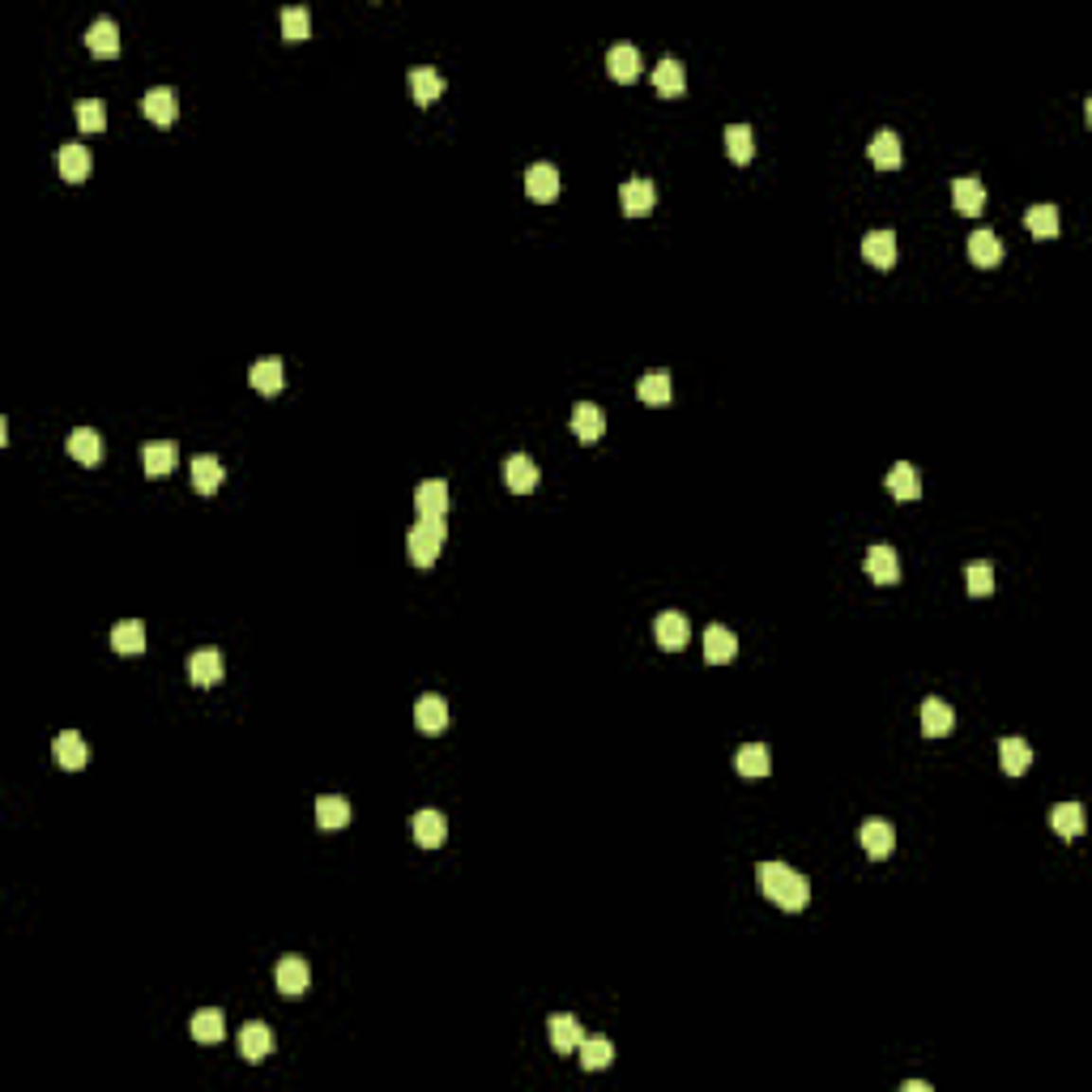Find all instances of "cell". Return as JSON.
<instances>
[{"mask_svg": "<svg viewBox=\"0 0 1092 1092\" xmlns=\"http://www.w3.org/2000/svg\"><path fill=\"white\" fill-rule=\"evenodd\" d=\"M756 879H760V892L773 904H781L785 913H798L811 904V884L794 867H785V862H764L756 870Z\"/></svg>", "mask_w": 1092, "mask_h": 1092, "instance_id": "6da1fadb", "label": "cell"}, {"mask_svg": "<svg viewBox=\"0 0 1092 1092\" xmlns=\"http://www.w3.org/2000/svg\"><path fill=\"white\" fill-rule=\"evenodd\" d=\"M444 538H448L444 516H419V521L410 525V533H405V555H410V564L431 568V564L439 560V551H444Z\"/></svg>", "mask_w": 1092, "mask_h": 1092, "instance_id": "7a4b0ae2", "label": "cell"}, {"mask_svg": "<svg viewBox=\"0 0 1092 1092\" xmlns=\"http://www.w3.org/2000/svg\"><path fill=\"white\" fill-rule=\"evenodd\" d=\"M274 981H277V990H282L286 998L308 994V986H312L308 960H299V956H282V960H277V969H274Z\"/></svg>", "mask_w": 1092, "mask_h": 1092, "instance_id": "3957f363", "label": "cell"}, {"mask_svg": "<svg viewBox=\"0 0 1092 1092\" xmlns=\"http://www.w3.org/2000/svg\"><path fill=\"white\" fill-rule=\"evenodd\" d=\"M867 577L875 581V585H896V581H901V555H896V546H887V542H875V546H870Z\"/></svg>", "mask_w": 1092, "mask_h": 1092, "instance_id": "277c9868", "label": "cell"}, {"mask_svg": "<svg viewBox=\"0 0 1092 1092\" xmlns=\"http://www.w3.org/2000/svg\"><path fill=\"white\" fill-rule=\"evenodd\" d=\"M858 841H862V850H867V858L884 862V858H892V850H896V828L887 824V819H867Z\"/></svg>", "mask_w": 1092, "mask_h": 1092, "instance_id": "5b68a950", "label": "cell"}, {"mask_svg": "<svg viewBox=\"0 0 1092 1092\" xmlns=\"http://www.w3.org/2000/svg\"><path fill=\"white\" fill-rule=\"evenodd\" d=\"M653 636H657V645H662V649H688V640H691L688 615H683V611H662L653 619Z\"/></svg>", "mask_w": 1092, "mask_h": 1092, "instance_id": "8992f818", "label": "cell"}, {"mask_svg": "<svg viewBox=\"0 0 1092 1092\" xmlns=\"http://www.w3.org/2000/svg\"><path fill=\"white\" fill-rule=\"evenodd\" d=\"M918 722H922V734H930V739H943V734H952V730H956V713H952V705H947V700H939V696L922 700Z\"/></svg>", "mask_w": 1092, "mask_h": 1092, "instance_id": "52a82bcc", "label": "cell"}, {"mask_svg": "<svg viewBox=\"0 0 1092 1092\" xmlns=\"http://www.w3.org/2000/svg\"><path fill=\"white\" fill-rule=\"evenodd\" d=\"M619 206H623V214L628 218H645V214H653V206H657V188L649 180H628L619 188Z\"/></svg>", "mask_w": 1092, "mask_h": 1092, "instance_id": "ba28073f", "label": "cell"}, {"mask_svg": "<svg viewBox=\"0 0 1092 1092\" xmlns=\"http://www.w3.org/2000/svg\"><path fill=\"white\" fill-rule=\"evenodd\" d=\"M223 653L218 649H197V653L188 657V679L197 683V688H214V683H223Z\"/></svg>", "mask_w": 1092, "mask_h": 1092, "instance_id": "9c48e42d", "label": "cell"}, {"mask_svg": "<svg viewBox=\"0 0 1092 1092\" xmlns=\"http://www.w3.org/2000/svg\"><path fill=\"white\" fill-rule=\"evenodd\" d=\"M525 192H529L533 201H555V197H560V167H555V163H533L529 171H525Z\"/></svg>", "mask_w": 1092, "mask_h": 1092, "instance_id": "30bf717a", "label": "cell"}, {"mask_svg": "<svg viewBox=\"0 0 1092 1092\" xmlns=\"http://www.w3.org/2000/svg\"><path fill=\"white\" fill-rule=\"evenodd\" d=\"M141 112H146L154 124H175V116H180V95H175L171 86H154V90H146V98H141Z\"/></svg>", "mask_w": 1092, "mask_h": 1092, "instance_id": "8fae6325", "label": "cell"}, {"mask_svg": "<svg viewBox=\"0 0 1092 1092\" xmlns=\"http://www.w3.org/2000/svg\"><path fill=\"white\" fill-rule=\"evenodd\" d=\"M606 431V419L602 410H598L594 402H577L572 405V436L581 439V444H594V439H602Z\"/></svg>", "mask_w": 1092, "mask_h": 1092, "instance_id": "7c38bea8", "label": "cell"}, {"mask_svg": "<svg viewBox=\"0 0 1092 1092\" xmlns=\"http://www.w3.org/2000/svg\"><path fill=\"white\" fill-rule=\"evenodd\" d=\"M410 832H414V841L422 845V850H436V845H444V836H448V819L439 815V811H419V815L410 819Z\"/></svg>", "mask_w": 1092, "mask_h": 1092, "instance_id": "4fadbf2b", "label": "cell"}, {"mask_svg": "<svg viewBox=\"0 0 1092 1092\" xmlns=\"http://www.w3.org/2000/svg\"><path fill=\"white\" fill-rule=\"evenodd\" d=\"M175 461H180V448H175L171 439H150V444L141 448V465H146L150 478H163V474H171Z\"/></svg>", "mask_w": 1092, "mask_h": 1092, "instance_id": "5bb4252c", "label": "cell"}, {"mask_svg": "<svg viewBox=\"0 0 1092 1092\" xmlns=\"http://www.w3.org/2000/svg\"><path fill=\"white\" fill-rule=\"evenodd\" d=\"M414 508L419 516H444L448 512V482L444 478H427L414 487Z\"/></svg>", "mask_w": 1092, "mask_h": 1092, "instance_id": "9a60e30c", "label": "cell"}, {"mask_svg": "<svg viewBox=\"0 0 1092 1092\" xmlns=\"http://www.w3.org/2000/svg\"><path fill=\"white\" fill-rule=\"evenodd\" d=\"M86 47H90L95 56H103V61L120 56V27H116L112 18L90 22V30H86Z\"/></svg>", "mask_w": 1092, "mask_h": 1092, "instance_id": "2e32d148", "label": "cell"}, {"mask_svg": "<svg viewBox=\"0 0 1092 1092\" xmlns=\"http://www.w3.org/2000/svg\"><path fill=\"white\" fill-rule=\"evenodd\" d=\"M269 1049H274V1032H269V1024H260V1020L243 1024V1029H240V1054H243V1063H260Z\"/></svg>", "mask_w": 1092, "mask_h": 1092, "instance_id": "e0dca14e", "label": "cell"}, {"mask_svg": "<svg viewBox=\"0 0 1092 1092\" xmlns=\"http://www.w3.org/2000/svg\"><path fill=\"white\" fill-rule=\"evenodd\" d=\"M546 1032H551V1046L560 1049V1054H572V1049L585 1041V1032H581V1020H577V1015H568V1011L551 1015V1020H546Z\"/></svg>", "mask_w": 1092, "mask_h": 1092, "instance_id": "ac0fdd59", "label": "cell"}, {"mask_svg": "<svg viewBox=\"0 0 1092 1092\" xmlns=\"http://www.w3.org/2000/svg\"><path fill=\"white\" fill-rule=\"evenodd\" d=\"M56 167H61V175L69 184H81L90 175V167H95V158H90L86 146H78V141H69V146H61V154H56Z\"/></svg>", "mask_w": 1092, "mask_h": 1092, "instance_id": "d6986e66", "label": "cell"}, {"mask_svg": "<svg viewBox=\"0 0 1092 1092\" xmlns=\"http://www.w3.org/2000/svg\"><path fill=\"white\" fill-rule=\"evenodd\" d=\"M248 380H252V388H257V393H265V397L282 393V388H286V367H282V359H257V363H252V371H248Z\"/></svg>", "mask_w": 1092, "mask_h": 1092, "instance_id": "ffe728a7", "label": "cell"}, {"mask_svg": "<svg viewBox=\"0 0 1092 1092\" xmlns=\"http://www.w3.org/2000/svg\"><path fill=\"white\" fill-rule=\"evenodd\" d=\"M69 456L81 465H98L103 461V436L95 427H78L69 431Z\"/></svg>", "mask_w": 1092, "mask_h": 1092, "instance_id": "44dd1931", "label": "cell"}, {"mask_svg": "<svg viewBox=\"0 0 1092 1092\" xmlns=\"http://www.w3.org/2000/svg\"><path fill=\"white\" fill-rule=\"evenodd\" d=\"M504 482H508V491H533L538 487V465H533V456H525V453H512L504 461Z\"/></svg>", "mask_w": 1092, "mask_h": 1092, "instance_id": "7402d4cb", "label": "cell"}, {"mask_svg": "<svg viewBox=\"0 0 1092 1092\" xmlns=\"http://www.w3.org/2000/svg\"><path fill=\"white\" fill-rule=\"evenodd\" d=\"M606 73H611L615 81H636L640 78V52L632 44H615L611 52H606Z\"/></svg>", "mask_w": 1092, "mask_h": 1092, "instance_id": "603a6c76", "label": "cell"}, {"mask_svg": "<svg viewBox=\"0 0 1092 1092\" xmlns=\"http://www.w3.org/2000/svg\"><path fill=\"white\" fill-rule=\"evenodd\" d=\"M901 137H896L892 129H879L875 137H870V163L879 167V171H896L901 167Z\"/></svg>", "mask_w": 1092, "mask_h": 1092, "instance_id": "cb8c5ba5", "label": "cell"}, {"mask_svg": "<svg viewBox=\"0 0 1092 1092\" xmlns=\"http://www.w3.org/2000/svg\"><path fill=\"white\" fill-rule=\"evenodd\" d=\"M414 725H419L422 734H439L448 725V705L444 696H419V705H414Z\"/></svg>", "mask_w": 1092, "mask_h": 1092, "instance_id": "d4e9b609", "label": "cell"}, {"mask_svg": "<svg viewBox=\"0 0 1092 1092\" xmlns=\"http://www.w3.org/2000/svg\"><path fill=\"white\" fill-rule=\"evenodd\" d=\"M112 649H116V653H124V657L146 653V623H141V619L116 623V628H112Z\"/></svg>", "mask_w": 1092, "mask_h": 1092, "instance_id": "484cf974", "label": "cell"}, {"mask_svg": "<svg viewBox=\"0 0 1092 1092\" xmlns=\"http://www.w3.org/2000/svg\"><path fill=\"white\" fill-rule=\"evenodd\" d=\"M862 257H867L875 269H892L896 265V235L892 231H870L867 240H862Z\"/></svg>", "mask_w": 1092, "mask_h": 1092, "instance_id": "4316f807", "label": "cell"}, {"mask_svg": "<svg viewBox=\"0 0 1092 1092\" xmlns=\"http://www.w3.org/2000/svg\"><path fill=\"white\" fill-rule=\"evenodd\" d=\"M410 95L419 107L436 103V98L444 95V78H439L436 69H427V64H419V69H410Z\"/></svg>", "mask_w": 1092, "mask_h": 1092, "instance_id": "83f0119b", "label": "cell"}, {"mask_svg": "<svg viewBox=\"0 0 1092 1092\" xmlns=\"http://www.w3.org/2000/svg\"><path fill=\"white\" fill-rule=\"evenodd\" d=\"M192 487L201 491V495H214L218 487H223V461L209 453H197L192 456Z\"/></svg>", "mask_w": 1092, "mask_h": 1092, "instance_id": "f1b7e54d", "label": "cell"}, {"mask_svg": "<svg viewBox=\"0 0 1092 1092\" xmlns=\"http://www.w3.org/2000/svg\"><path fill=\"white\" fill-rule=\"evenodd\" d=\"M734 764H739L743 777H768V773H773V756H768L764 743H743L739 756H734Z\"/></svg>", "mask_w": 1092, "mask_h": 1092, "instance_id": "f546056e", "label": "cell"}, {"mask_svg": "<svg viewBox=\"0 0 1092 1092\" xmlns=\"http://www.w3.org/2000/svg\"><path fill=\"white\" fill-rule=\"evenodd\" d=\"M969 257H973V265H981V269L998 265V260H1003V240H998L994 231H973L969 235Z\"/></svg>", "mask_w": 1092, "mask_h": 1092, "instance_id": "4dcf8cb0", "label": "cell"}, {"mask_svg": "<svg viewBox=\"0 0 1092 1092\" xmlns=\"http://www.w3.org/2000/svg\"><path fill=\"white\" fill-rule=\"evenodd\" d=\"M734 653H739V636H734L730 628H717L713 623V628L705 632V657L713 666H722V662H730Z\"/></svg>", "mask_w": 1092, "mask_h": 1092, "instance_id": "1f68e13d", "label": "cell"}, {"mask_svg": "<svg viewBox=\"0 0 1092 1092\" xmlns=\"http://www.w3.org/2000/svg\"><path fill=\"white\" fill-rule=\"evenodd\" d=\"M998 760H1003V773L1007 777H1024L1032 764V747L1024 739H1003L998 743Z\"/></svg>", "mask_w": 1092, "mask_h": 1092, "instance_id": "d6a6232c", "label": "cell"}, {"mask_svg": "<svg viewBox=\"0 0 1092 1092\" xmlns=\"http://www.w3.org/2000/svg\"><path fill=\"white\" fill-rule=\"evenodd\" d=\"M887 491H892L896 499H918L922 495V478H918V470H913L909 461H896L892 470H887Z\"/></svg>", "mask_w": 1092, "mask_h": 1092, "instance_id": "836d02e7", "label": "cell"}, {"mask_svg": "<svg viewBox=\"0 0 1092 1092\" xmlns=\"http://www.w3.org/2000/svg\"><path fill=\"white\" fill-rule=\"evenodd\" d=\"M671 371H662V367H653V371H645L640 376V385H636V397L640 402H649V405H666L671 402Z\"/></svg>", "mask_w": 1092, "mask_h": 1092, "instance_id": "e575fe53", "label": "cell"}, {"mask_svg": "<svg viewBox=\"0 0 1092 1092\" xmlns=\"http://www.w3.org/2000/svg\"><path fill=\"white\" fill-rule=\"evenodd\" d=\"M52 751H56V764H61V768H81V764H86V739H81L78 730L56 734Z\"/></svg>", "mask_w": 1092, "mask_h": 1092, "instance_id": "d590c367", "label": "cell"}, {"mask_svg": "<svg viewBox=\"0 0 1092 1092\" xmlns=\"http://www.w3.org/2000/svg\"><path fill=\"white\" fill-rule=\"evenodd\" d=\"M653 86H657V95H683V90H688V69H683L674 56H666V61L653 69Z\"/></svg>", "mask_w": 1092, "mask_h": 1092, "instance_id": "8d00e7d4", "label": "cell"}, {"mask_svg": "<svg viewBox=\"0 0 1092 1092\" xmlns=\"http://www.w3.org/2000/svg\"><path fill=\"white\" fill-rule=\"evenodd\" d=\"M952 201H956L960 214H981V206H986V188H981V180L964 175V180L952 184Z\"/></svg>", "mask_w": 1092, "mask_h": 1092, "instance_id": "74e56055", "label": "cell"}, {"mask_svg": "<svg viewBox=\"0 0 1092 1092\" xmlns=\"http://www.w3.org/2000/svg\"><path fill=\"white\" fill-rule=\"evenodd\" d=\"M1049 828H1054L1058 836H1080L1083 832V807L1080 802H1058V807H1049Z\"/></svg>", "mask_w": 1092, "mask_h": 1092, "instance_id": "f35d334b", "label": "cell"}, {"mask_svg": "<svg viewBox=\"0 0 1092 1092\" xmlns=\"http://www.w3.org/2000/svg\"><path fill=\"white\" fill-rule=\"evenodd\" d=\"M223 1032H226V1020H223V1011H218V1007H206V1011L192 1015V1037H197L201 1046H214V1041H223Z\"/></svg>", "mask_w": 1092, "mask_h": 1092, "instance_id": "ab89813d", "label": "cell"}, {"mask_svg": "<svg viewBox=\"0 0 1092 1092\" xmlns=\"http://www.w3.org/2000/svg\"><path fill=\"white\" fill-rule=\"evenodd\" d=\"M316 824L320 828H346L350 824V802H346L342 794H325V798L316 802Z\"/></svg>", "mask_w": 1092, "mask_h": 1092, "instance_id": "60d3db41", "label": "cell"}, {"mask_svg": "<svg viewBox=\"0 0 1092 1092\" xmlns=\"http://www.w3.org/2000/svg\"><path fill=\"white\" fill-rule=\"evenodd\" d=\"M577 1049H581V1066L585 1071H602V1066L615 1063V1046L606 1037H585Z\"/></svg>", "mask_w": 1092, "mask_h": 1092, "instance_id": "b9f144b4", "label": "cell"}, {"mask_svg": "<svg viewBox=\"0 0 1092 1092\" xmlns=\"http://www.w3.org/2000/svg\"><path fill=\"white\" fill-rule=\"evenodd\" d=\"M1024 226H1029L1037 240H1054V235H1058V206H1046V201L1032 206L1029 214H1024Z\"/></svg>", "mask_w": 1092, "mask_h": 1092, "instance_id": "7bdbcfd3", "label": "cell"}, {"mask_svg": "<svg viewBox=\"0 0 1092 1092\" xmlns=\"http://www.w3.org/2000/svg\"><path fill=\"white\" fill-rule=\"evenodd\" d=\"M725 150H730L734 163H751V154H756V133H751V124H730V129H725Z\"/></svg>", "mask_w": 1092, "mask_h": 1092, "instance_id": "ee69618b", "label": "cell"}, {"mask_svg": "<svg viewBox=\"0 0 1092 1092\" xmlns=\"http://www.w3.org/2000/svg\"><path fill=\"white\" fill-rule=\"evenodd\" d=\"M282 35L295 39V44L312 35V13L303 9V5H291V9H282Z\"/></svg>", "mask_w": 1092, "mask_h": 1092, "instance_id": "f6af8a7d", "label": "cell"}, {"mask_svg": "<svg viewBox=\"0 0 1092 1092\" xmlns=\"http://www.w3.org/2000/svg\"><path fill=\"white\" fill-rule=\"evenodd\" d=\"M107 124V107L98 103V98H81L78 103V129L81 133H103Z\"/></svg>", "mask_w": 1092, "mask_h": 1092, "instance_id": "bcb514c9", "label": "cell"}, {"mask_svg": "<svg viewBox=\"0 0 1092 1092\" xmlns=\"http://www.w3.org/2000/svg\"><path fill=\"white\" fill-rule=\"evenodd\" d=\"M964 581H969V594H973V598H986V594H994V568H990L986 560L969 564V572H964Z\"/></svg>", "mask_w": 1092, "mask_h": 1092, "instance_id": "7dc6e473", "label": "cell"}]
</instances>
